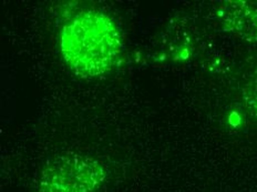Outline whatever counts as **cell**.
Instances as JSON below:
<instances>
[{
    "instance_id": "6da1fadb",
    "label": "cell",
    "mask_w": 257,
    "mask_h": 192,
    "mask_svg": "<svg viewBox=\"0 0 257 192\" xmlns=\"http://www.w3.org/2000/svg\"><path fill=\"white\" fill-rule=\"evenodd\" d=\"M60 48L69 68L80 77H99L111 71L122 52V37L108 15L89 10L63 27Z\"/></svg>"
},
{
    "instance_id": "3957f363",
    "label": "cell",
    "mask_w": 257,
    "mask_h": 192,
    "mask_svg": "<svg viewBox=\"0 0 257 192\" xmlns=\"http://www.w3.org/2000/svg\"><path fill=\"white\" fill-rule=\"evenodd\" d=\"M224 28L246 41H257V2H233L223 13Z\"/></svg>"
},
{
    "instance_id": "7a4b0ae2",
    "label": "cell",
    "mask_w": 257,
    "mask_h": 192,
    "mask_svg": "<svg viewBox=\"0 0 257 192\" xmlns=\"http://www.w3.org/2000/svg\"><path fill=\"white\" fill-rule=\"evenodd\" d=\"M105 175V169L98 160L64 153L51 159L42 170L38 192H92Z\"/></svg>"
},
{
    "instance_id": "277c9868",
    "label": "cell",
    "mask_w": 257,
    "mask_h": 192,
    "mask_svg": "<svg viewBox=\"0 0 257 192\" xmlns=\"http://www.w3.org/2000/svg\"><path fill=\"white\" fill-rule=\"evenodd\" d=\"M243 99L248 113L257 121V70L244 88Z\"/></svg>"
}]
</instances>
